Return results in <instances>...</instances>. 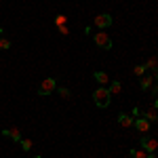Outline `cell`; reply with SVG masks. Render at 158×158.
<instances>
[{"label":"cell","mask_w":158,"mask_h":158,"mask_svg":"<svg viewBox=\"0 0 158 158\" xmlns=\"http://www.w3.org/2000/svg\"><path fill=\"white\" fill-rule=\"evenodd\" d=\"M93 99H95V106H97V108H108L112 95H110V91L106 86H99L97 91L93 93Z\"/></svg>","instance_id":"cell-1"},{"label":"cell","mask_w":158,"mask_h":158,"mask_svg":"<svg viewBox=\"0 0 158 158\" xmlns=\"http://www.w3.org/2000/svg\"><path fill=\"white\" fill-rule=\"evenodd\" d=\"M93 40H95V44H97V47H101L103 51H110V49H112V38H110L106 32H95V34H93Z\"/></svg>","instance_id":"cell-2"},{"label":"cell","mask_w":158,"mask_h":158,"mask_svg":"<svg viewBox=\"0 0 158 158\" xmlns=\"http://www.w3.org/2000/svg\"><path fill=\"white\" fill-rule=\"evenodd\" d=\"M55 89H57V80L55 78H47V80H42L40 86H38V95H51Z\"/></svg>","instance_id":"cell-3"},{"label":"cell","mask_w":158,"mask_h":158,"mask_svg":"<svg viewBox=\"0 0 158 158\" xmlns=\"http://www.w3.org/2000/svg\"><path fill=\"white\" fill-rule=\"evenodd\" d=\"M112 21H114L112 15H108V13H99V15H95V19H93V25L99 27V30H103V27H110Z\"/></svg>","instance_id":"cell-4"},{"label":"cell","mask_w":158,"mask_h":158,"mask_svg":"<svg viewBox=\"0 0 158 158\" xmlns=\"http://www.w3.org/2000/svg\"><path fill=\"white\" fill-rule=\"evenodd\" d=\"M141 148L146 150L148 154H152L158 148V139H154V137H141Z\"/></svg>","instance_id":"cell-5"},{"label":"cell","mask_w":158,"mask_h":158,"mask_svg":"<svg viewBox=\"0 0 158 158\" xmlns=\"http://www.w3.org/2000/svg\"><path fill=\"white\" fill-rule=\"evenodd\" d=\"M154 82H156V72H150V74L141 76V89L143 91H148L150 86H154Z\"/></svg>","instance_id":"cell-6"},{"label":"cell","mask_w":158,"mask_h":158,"mask_svg":"<svg viewBox=\"0 0 158 158\" xmlns=\"http://www.w3.org/2000/svg\"><path fill=\"white\" fill-rule=\"evenodd\" d=\"M135 129L139 131V133H146V131H150V120H146L143 116H139V118H135L133 120Z\"/></svg>","instance_id":"cell-7"},{"label":"cell","mask_w":158,"mask_h":158,"mask_svg":"<svg viewBox=\"0 0 158 158\" xmlns=\"http://www.w3.org/2000/svg\"><path fill=\"white\" fill-rule=\"evenodd\" d=\"M118 124H120V127H124V129L133 127V116H131V114H124V112H120V114H118Z\"/></svg>","instance_id":"cell-8"},{"label":"cell","mask_w":158,"mask_h":158,"mask_svg":"<svg viewBox=\"0 0 158 158\" xmlns=\"http://www.w3.org/2000/svg\"><path fill=\"white\" fill-rule=\"evenodd\" d=\"M2 135L11 137L13 141H17V143H19V139H21V131H19V129H4V131H2Z\"/></svg>","instance_id":"cell-9"},{"label":"cell","mask_w":158,"mask_h":158,"mask_svg":"<svg viewBox=\"0 0 158 158\" xmlns=\"http://www.w3.org/2000/svg\"><path fill=\"white\" fill-rule=\"evenodd\" d=\"M95 80L99 82V86H108L110 82H112V80L108 78V74H106V72H101V70H99V72H95Z\"/></svg>","instance_id":"cell-10"},{"label":"cell","mask_w":158,"mask_h":158,"mask_svg":"<svg viewBox=\"0 0 158 158\" xmlns=\"http://www.w3.org/2000/svg\"><path fill=\"white\" fill-rule=\"evenodd\" d=\"M146 120H150V122H156L158 120V114H156V108H150V110H146V114H141Z\"/></svg>","instance_id":"cell-11"},{"label":"cell","mask_w":158,"mask_h":158,"mask_svg":"<svg viewBox=\"0 0 158 158\" xmlns=\"http://www.w3.org/2000/svg\"><path fill=\"white\" fill-rule=\"evenodd\" d=\"M129 156L131 158H148V152L143 150V148H135V150L129 152Z\"/></svg>","instance_id":"cell-12"},{"label":"cell","mask_w":158,"mask_h":158,"mask_svg":"<svg viewBox=\"0 0 158 158\" xmlns=\"http://www.w3.org/2000/svg\"><path fill=\"white\" fill-rule=\"evenodd\" d=\"M146 70H152V72H158V57H150V59L143 63Z\"/></svg>","instance_id":"cell-13"},{"label":"cell","mask_w":158,"mask_h":158,"mask_svg":"<svg viewBox=\"0 0 158 158\" xmlns=\"http://www.w3.org/2000/svg\"><path fill=\"white\" fill-rule=\"evenodd\" d=\"M110 95H118V93H120L122 91V85L120 82H118V80H112V82H110Z\"/></svg>","instance_id":"cell-14"},{"label":"cell","mask_w":158,"mask_h":158,"mask_svg":"<svg viewBox=\"0 0 158 158\" xmlns=\"http://www.w3.org/2000/svg\"><path fill=\"white\" fill-rule=\"evenodd\" d=\"M19 146H21L23 152H30V150H32V139H23V137H21V139H19Z\"/></svg>","instance_id":"cell-15"},{"label":"cell","mask_w":158,"mask_h":158,"mask_svg":"<svg viewBox=\"0 0 158 158\" xmlns=\"http://www.w3.org/2000/svg\"><path fill=\"white\" fill-rule=\"evenodd\" d=\"M53 21H55L57 27H61V25H68V17H65V15H55V19H53Z\"/></svg>","instance_id":"cell-16"},{"label":"cell","mask_w":158,"mask_h":158,"mask_svg":"<svg viewBox=\"0 0 158 158\" xmlns=\"http://www.w3.org/2000/svg\"><path fill=\"white\" fill-rule=\"evenodd\" d=\"M55 91H57V93H59V95H61L63 99H70V97H72V93H70V89H65V86H57Z\"/></svg>","instance_id":"cell-17"},{"label":"cell","mask_w":158,"mask_h":158,"mask_svg":"<svg viewBox=\"0 0 158 158\" xmlns=\"http://www.w3.org/2000/svg\"><path fill=\"white\" fill-rule=\"evenodd\" d=\"M6 49H11V40L9 38H0V51H6Z\"/></svg>","instance_id":"cell-18"},{"label":"cell","mask_w":158,"mask_h":158,"mask_svg":"<svg viewBox=\"0 0 158 158\" xmlns=\"http://www.w3.org/2000/svg\"><path fill=\"white\" fill-rule=\"evenodd\" d=\"M135 76H139V78H141V76H143V74H146V65H135Z\"/></svg>","instance_id":"cell-19"},{"label":"cell","mask_w":158,"mask_h":158,"mask_svg":"<svg viewBox=\"0 0 158 158\" xmlns=\"http://www.w3.org/2000/svg\"><path fill=\"white\" fill-rule=\"evenodd\" d=\"M131 116H133V120H135V118H139V116H141V110H139L137 106H135V108H133V112H131Z\"/></svg>","instance_id":"cell-20"},{"label":"cell","mask_w":158,"mask_h":158,"mask_svg":"<svg viewBox=\"0 0 158 158\" xmlns=\"http://www.w3.org/2000/svg\"><path fill=\"white\" fill-rule=\"evenodd\" d=\"M57 30H59V34H61V36H68V34H70L68 25H61V27H57Z\"/></svg>","instance_id":"cell-21"},{"label":"cell","mask_w":158,"mask_h":158,"mask_svg":"<svg viewBox=\"0 0 158 158\" xmlns=\"http://www.w3.org/2000/svg\"><path fill=\"white\" fill-rule=\"evenodd\" d=\"M154 91L158 93V72H156V82H154Z\"/></svg>","instance_id":"cell-22"},{"label":"cell","mask_w":158,"mask_h":158,"mask_svg":"<svg viewBox=\"0 0 158 158\" xmlns=\"http://www.w3.org/2000/svg\"><path fill=\"white\" fill-rule=\"evenodd\" d=\"M148 158H156V154H154V152H152V154H148Z\"/></svg>","instance_id":"cell-23"},{"label":"cell","mask_w":158,"mask_h":158,"mask_svg":"<svg viewBox=\"0 0 158 158\" xmlns=\"http://www.w3.org/2000/svg\"><path fill=\"white\" fill-rule=\"evenodd\" d=\"M154 108H156V110H158V97H156V103H154Z\"/></svg>","instance_id":"cell-24"},{"label":"cell","mask_w":158,"mask_h":158,"mask_svg":"<svg viewBox=\"0 0 158 158\" xmlns=\"http://www.w3.org/2000/svg\"><path fill=\"white\" fill-rule=\"evenodd\" d=\"M0 38H2V25H0Z\"/></svg>","instance_id":"cell-25"},{"label":"cell","mask_w":158,"mask_h":158,"mask_svg":"<svg viewBox=\"0 0 158 158\" xmlns=\"http://www.w3.org/2000/svg\"><path fill=\"white\" fill-rule=\"evenodd\" d=\"M34 158H42V156H34Z\"/></svg>","instance_id":"cell-26"}]
</instances>
